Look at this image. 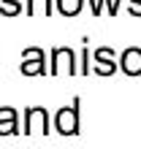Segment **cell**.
Segmentation results:
<instances>
[{"instance_id":"6da1fadb","label":"cell","mask_w":141,"mask_h":149,"mask_svg":"<svg viewBox=\"0 0 141 149\" xmlns=\"http://www.w3.org/2000/svg\"><path fill=\"white\" fill-rule=\"evenodd\" d=\"M49 73H52V76H60V73L76 76V73H79V60H76V52L70 49V46H54V49H52Z\"/></svg>"},{"instance_id":"7a4b0ae2","label":"cell","mask_w":141,"mask_h":149,"mask_svg":"<svg viewBox=\"0 0 141 149\" xmlns=\"http://www.w3.org/2000/svg\"><path fill=\"white\" fill-rule=\"evenodd\" d=\"M92 60H95V65H92L95 76H114L119 71V60H117L111 46H98L92 52Z\"/></svg>"},{"instance_id":"3957f363","label":"cell","mask_w":141,"mask_h":149,"mask_svg":"<svg viewBox=\"0 0 141 149\" xmlns=\"http://www.w3.org/2000/svg\"><path fill=\"white\" fill-rule=\"evenodd\" d=\"M54 127H57V133H63V136H76L79 133V98L70 103V106L60 109L54 114Z\"/></svg>"},{"instance_id":"277c9868","label":"cell","mask_w":141,"mask_h":149,"mask_svg":"<svg viewBox=\"0 0 141 149\" xmlns=\"http://www.w3.org/2000/svg\"><path fill=\"white\" fill-rule=\"evenodd\" d=\"M22 73L24 76H43L46 73V54L41 46H27L22 52Z\"/></svg>"},{"instance_id":"5b68a950","label":"cell","mask_w":141,"mask_h":149,"mask_svg":"<svg viewBox=\"0 0 141 149\" xmlns=\"http://www.w3.org/2000/svg\"><path fill=\"white\" fill-rule=\"evenodd\" d=\"M24 133H49V114L46 109L33 106L24 111Z\"/></svg>"},{"instance_id":"8992f818","label":"cell","mask_w":141,"mask_h":149,"mask_svg":"<svg viewBox=\"0 0 141 149\" xmlns=\"http://www.w3.org/2000/svg\"><path fill=\"white\" fill-rule=\"evenodd\" d=\"M119 71L125 76H141V49L138 46H128L119 54Z\"/></svg>"},{"instance_id":"52a82bcc","label":"cell","mask_w":141,"mask_h":149,"mask_svg":"<svg viewBox=\"0 0 141 149\" xmlns=\"http://www.w3.org/2000/svg\"><path fill=\"white\" fill-rule=\"evenodd\" d=\"M11 133H19V122H16V111L3 106L0 109V136H11Z\"/></svg>"},{"instance_id":"ba28073f","label":"cell","mask_w":141,"mask_h":149,"mask_svg":"<svg viewBox=\"0 0 141 149\" xmlns=\"http://www.w3.org/2000/svg\"><path fill=\"white\" fill-rule=\"evenodd\" d=\"M54 0H24V14L27 16H52Z\"/></svg>"},{"instance_id":"9c48e42d","label":"cell","mask_w":141,"mask_h":149,"mask_svg":"<svg viewBox=\"0 0 141 149\" xmlns=\"http://www.w3.org/2000/svg\"><path fill=\"white\" fill-rule=\"evenodd\" d=\"M54 6L63 16H76V14H82L84 0H54Z\"/></svg>"},{"instance_id":"30bf717a","label":"cell","mask_w":141,"mask_h":149,"mask_svg":"<svg viewBox=\"0 0 141 149\" xmlns=\"http://www.w3.org/2000/svg\"><path fill=\"white\" fill-rule=\"evenodd\" d=\"M24 11L22 0H0V16H19Z\"/></svg>"},{"instance_id":"8fae6325","label":"cell","mask_w":141,"mask_h":149,"mask_svg":"<svg viewBox=\"0 0 141 149\" xmlns=\"http://www.w3.org/2000/svg\"><path fill=\"white\" fill-rule=\"evenodd\" d=\"M90 71H92V65H90V46H84L82 49V65H79V73L90 76Z\"/></svg>"},{"instance_id":"7c38bea8","label":"cell","mask_w":141,"mask_h":149,"mask_svg":"<svg viewBox=\"0 0 141 149\" xmlns=\"http://www.w3.org/2000/svg\"><path fill=\"white\" fill-rule=\"evenodd\" d=\"M106 3V11H109L111 16H117L119 14V6H122V0H103Z\"/></svg>"},{"instance_id":"4fadbf2b","label":"cell","mask_w":141,"mask_h":149,"mask_svg":"<svg viewBox=\"0 0 141 149\" xmlns=\"http://www.w3.org/2000/svg\"><path fill=\"white\" fill-rule=\"evenodd\" d=\"M128 14L130 16H141V0H128Z\"/></svg>"},{"instance_id":"5bb4252c","label":"cell","mask_w":141,"mask_h":149,"mask_svg":"<svg viewBox=\"0 0 141 149\" xmlns=\"http://www.w3.org/2000/svg\"><path fill=\"white\" fill-rule=\"evenodd\" d=\"M90 11H92V16H101L103 14V0H90Z\"/></svg>"}]
</instances>
